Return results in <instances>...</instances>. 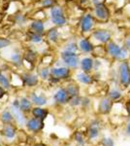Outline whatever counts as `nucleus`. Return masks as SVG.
<instances>
[{"mask_svg":"<svg viewBox=\"0 0 130 146\" xmlns=\"http://www.w3.org/2000/svg\"><path fill=\"white\" fill-rule=\"evenodd\" d=\"M92 15L95 18L96 22L101 23H109L111 18H112L111 9L109 8V6L107 5L106 2L93 6V8H92Z\"/></svg>","mask_w":130,"mask_h":146,"instance_id":"obj_1","label":"nucleus"},{"mask_svg":"<svg viewBox=\"0 0 130 146\" xmlns=\"http://www.w3.org/2000/svg\"><path fill=\"white\" fill-rule=\"evenodd\" d=\"M117 79L122 88L130 87V65L129 60L117 62Z\"/></svg>","mask_w":130,"mask_h":146,"instance_id":"obj_2","label":"nucleus"},{"mask_svg":"<svg viewBox=\"0 0 130 146\" xmlns=\"http://www.w3.org/2000/svg\"><path fill=\"white\" fill-rule=\"evenodd\" d=\"M91 41H95L97 45H106L113 40V32L108 28L98 27L95 28L90 34Z\"/></svg>","mask_w":130,"mask_h":146,"instance_id":"obj_3","label":"nucleus"},{"mask_svg":"<svg viewBox=\"0 0 130 146\" xmlns=\"http://www.w3.org/2000/svg\"><path fill=\"white\" fill-rule=\"evenodd\" d=\"M96 20L93 17L92 13H86L82 16L80 21V28L82 34H91L95 29Z\"/></svg>","mask_w":130,"mask_h":146,"instance_id":"obj_4","label":"nucleus"},{"mask_svg":"<svg viewBox=\"0 0 130 146\" xmlns=\"http://www.w3.org/2000/svg\"><path fill=\"white\" fill-rule=\"evenodd\" d=\"M61 60L64 62V64L69 68H78L80 66L81 58L78 53H71V52L62 51L61 52Z\"/></svg>","mask_w":130,"mask_h":146,"instance_id":"obj_5","label":"nucleus"},{"mask_svg":"<svg viewBox=\"0 0 130 146\" xmlns=\"http://www.w3.org/2000/svg\"><path fill=\"white\" fill-rule=\"evenodd\" d=\"M51 20L56 27H63L67 23V18L59 6H53L51 8Z\"/></svg>","mask_w":130,"mask_h":146,"instance_id":"obj_6","label":"nucleus"},{"mask_svg":"<svg viewBox=\"0 0 130 146\" xmlns=\"http://www.w3.org/2000/svg\"><path fill=\"white\" fill-rule=\"evenodd\" d=\"M105 47H106V53H107V58L114 60V62H117L120 52H121L122 44H120L117 40L113 39L109 43L106 44Z\"/></svg>","mask_w":130,"mask_h":146,"instance_id":"obj_7","label":"nucleus"},{"mask_svg":"<svg viewBox=\"0 0 130 146\" xmlns=\"http://www.w3.org/2000/svg\"><path fill=\"white\" fill-rule=\"evenodd\" d=\"M10 112L12 113L13 115L14 119L16 121L20 126H24L26 124V120H25V117L22 113V110L20 109V101L18 100H15L14 103L12 104V106L10 108Z\"/></svg>","mask_w":130,"mask_h":146,"instance_id":"obj_8","label":"nucleus"},{"mask_svg":"<svg viewBox=\"0 0 130 146\" xmlns=\"http://www.w3.org/2000/svg\"><path fill=\"white\" fill-rule=\"evenodd\" d=\"M71 75V70L67 66H57L51 69V76L56 80L67 79Z\"/></svg>","mask_w":130,"mask_h":146,"instance_id":"obj_9","label":"nucleus"},{"mask_svg":"<svg viewBox=\"0 0 130 146\" xmlns=\"http://www.w3.org/2000/svg\"><path fill=\"white\" fill-rule=\"evenodd\" d=\"M78 46H79V51H81L84 54H92L94 50V43L87 37H82L78 42Z\"/></svg>","mask_w":130,"mask_h":146,"instance_id":"obj_10","label":"nucleus"},{"mask_svg":"<svg viewBox=\"0 0 130 146\" xmlns=\"http://www.w3.org/2000/svg\"><path fill=\"white\" fill-rule=\"evenodd\" d=\"M113 106H114V101L111 100L109 96H105L99 102V112L102 113V114H108L112 111Z\"/></svg>","mask_w":130,"mask_h":146,"instance_id":"obj_11","label":"nucleus"},{"mask_svg":"<svg viewBox=\"0 0 130 146\" xmlns=\"http://www.w3.org/2000/svg\"><path fill=\"white\" fill-rule=\"evenodd\" d=\"M80 67H81L82 71L90 73L94 67V58L92 56H84L81 58Z\"/></svg>","mask_w":130,"mask_h":146,"instance_id":"obj_12","label":"nucleus"},{"mask_svg":"<svg viewBox=\"0 0 130 146\" xmlns=\"http://www.w3.org/2000/svg\"><path fill=\"white\" fill-rule=\"evenodd\" d=\"M54 100L59 104H65V103L69 102L70 100V96L68 94V92L66 91V89H59L55 92L54 94Z\"/></svg>","mask_w":130,"mask_h":146,"instance_id":"obj_13","label":"nucleus"},{"mask_svg":"<svg viewBox=\"0 0 130 146\" xmlns=\"http://www.w3.org/2000/svg\"><path fill=\"white\" fill-rule=\"evenodd\" d=\"M26 126H27V129H29V131L36 133V131H41L42 128H43V122H42V120H40V119L33 118V119L29 120V121L27 122Z\"/></svg>","mask_w":130,"mask_h":146,"instance_id":"obj_14","label":"nucleus"},{"mask_svg":"<svg viewBox=\"0 0 130 146\" xmlns=\"http://www.w3.org/2000/svg\"><path fill=\"white\" fill-rule=\"evenodd\" d=\"M76 78L80 83L84 85H90L93 82V78H92L90 73H87L84 71H81L78 73L76 75Z\"/></svg>","mask_w":130,"mask_h":146,"instance_id":"obj_15","label":"nucleus"},{"mask_svg":"<svg viewBox=\"0 0 130 146\" xmlns=\"http://www.w3.org/2000/svg\"><path fill=\"white\" fill-rule=\"evenodd\" d=\"M22 83L27 87H34L35 85L38 84V77L34 74L27 73L22 77Z\"/></svg>","mask_w":130,"mask_h":146,"instance_id":"obj_16","label":"nucleus"},{"mask_svg":"<svg viewBox=\"0 0 130 146\" xmlns=\"http://www.w3.org/2000/svg\"><path fill=\"white\" fill-rule=\"evenodd\" d=\"M30 28H31L32 32H34V33H38L42 35L45 32V25L40 21H34V22H32L31 25H30Z\"/></svg>","mask_w":130,"mask_h":146,"instance_id":"obj_17","label":"nucleus"},{"mask_svg":"<svg viewBox=\"0 0 130 146\" xmlns=\"http://www.w3.org/2000/svg\"><path fill=\"white\" fill-rule=\"evenodd\" d=\"M92 55H94L97 58H107V53H106L105 45H95L94 50L92 52Z\"/></svg>","mask_w":130,"mask_h":146,"instance_id":"obj_18","label":"nucleus"},{"mask_svg":"<svg viewBox=\"0 0 130 146\" xmlns=\"http://www.w3.org/2000/svg\"><path fill=\"white\" fill-rule=\"evenodd\" d=\"M108 96L111 98L113 101H117L122 98V93L119 89L117 88H112L108 93Z\"/></svg>","mask_w":130,"mask_h":146,"instance_id":"obj_19","label":"nucleus"},{"mask_svg":"<svg viewBox=\"0 0 130 146\" xmlns=\"http://www.w3.org/2000/svg\"><path fill=\"white\" fill-rule=\"evenodd\" d=\"M32 114L34 116V118L40 119V120H44L48 115V111L44 108H40V107H36L33 108L32 110Z\"/></svg>","mask_w":130,"mask_h":146,"instance_id":"obj_20","label":"nucleus"},{"mask_svg":"<svg viewBox=\"0 0 130 146\" xmlns=\"http://www.w3.org/2000/svg\"><path fill=\"white\" fill-rule=\"evenodd\" d=\"M31 100L33 103L37 105H44L47 103V98L44 96H37L36 94L33 93L31 95Z\"/></svg>","mask_w":130,"mask_h":146,"instance_id":"obj_21","label":"nucleus"},{"mask_svg":"<svg viewBox=\"0 0 130 146\" xmlns=\"http://www.w3.org/2000/svg\"><path fill=\"white\" fill-rule=\"evenodd\" d=\"M48 38L51 42L56 43L59 39V34H58V30L56 28H51L48 32Z\"/></svg>","mask_w":130,"mask_h":146,"instance_id":"obj_22","label":"nucleus"},{"mask_svg":"<svg viewBox=\"0 0 130 146\" xmlns=\"http://www.w3.org/2000/svg\"><path fill=\"white\" fill-rule=\"evenodd\" d=\"M2 133H3L4 136H6L7 138H13L16 135L15 129H14L11 125H7V126L4 127Z\"/></svg>","mask_w":130,"mask_h":146,"instance_id":"obj_23","label":"nucleus"},{"mask_svg":"<svg viewBox=\"0 0 130 146\" xmlns=\"http://www.w3.org/2000/svg\"><path fill=\"white\" fill-rule=\"evenodd\" d=\"M99 135V127L98 124H91L88 129V136L89 138H95Z\"/></svg>","mask_w":130,"mask_h":146,"instance_id":"obj_24","label":"nucleus"},{"mask_svg":"<svg viewBox=\"0 0 130 146\" xmlns=\"http://www.w3.org/2000/svg\"><path fill=\"white\" fill-rule=\"evenodd\" d=\"M31 101L29 100H27L26 98H22L20 100V107L22 111H28V110L31 109Z\"/></svg>","mask_w":130,"mask_h":146,"instance_id":"obj_25","label":"nucleus"},{"mask_svg":"<svg viewBox=\"0 0 130 146\" xmlns=\"http://www.w3.org/2000/svg\"><path fill=\"white\" fill-rule=\"evenodd\" d=\"M66 91L68 92L69 94L70 98H73V96H79V92H80V89L77 85L75 84H72V85H69V86L66 88Z\"/></svg>","mask_w":130,"mask_h":146,"instance_id":"obj_26","label":"nucleus"},{"mask_svg":"<svg viewBox=\"0 0 130 146\" xmlns=\"http://www.w3.org/2000/svg\"><path fill=\"white\" fill-rule=\"evenodd\" d=\"M66 52H71V53H78L79 51V46H78V43L76 42H68L67 44L64 47V50Z\"/></svg>","mask_w":130,"mask_h":146,"instance_id":"obj_27","label":"nucleus"},{"mask_svg":"<svg viewBox=\"0 0 130 146\" xmlns=\"http://www.w3.org/2000/svg\"><path fill=\"white\" fill-rule=\"evenodd\" d=\"M0 85H1L5 90L10 88V81H9L8 78L1 72H0Z\"/></svg>","mask_w":130,"mask_h":146,"instance_id":"obj_28","label":"nucleus"},{"mask_svg":"<svg viewBox=\"0 0 130 146\" xmlns=\"http://www.w3.org/2000/svg\"><path fill=\"white\" fill-rule=\"evenodd\" d=\"M29 39H30V41L33 42V43H40V42H42V40H43L41 34L34 33V32H31V33H30Z\"/></svg>","mask_w":130,"mask_h":146,"instance_id":"obj_29","label":"nucleus"},{"mask_svg":"<svg viewBox=\"0 0 130 146\" xmlns=\"http://www.w3.org/2000/svg\"><path fill=\"white\" fill-rule=\"evenodd\" d=\"M55 3V0H41L40 4L43 8H53Z\"/></svg>","mask_w":130,"mask_h":146,"instance_id":"obj_30","label":"nucleus"},{"mask_svg":"<svg viewBox=\"0 0 130 146\" xmlns=\"http://www.w3.org/2000/svg\"><path fill=\"white\" fill-rule=\"evenodd\" d=\"M13 115H12V113L11 112H9V111H5L2 114V121L4 122V123H6V124H9L10 122L13 120Z\"/></svg>","mask_w":130,"mask_h":146,"instance_id":"obj_31","label":"nucleus"},{"mask_svg":"<svg viewBox=\"0 0 130 146\" xmlns=\"http://www.w3.org/2000/svg\"><path fill=\"white\" fill-rule=\"evenodd\" d=\"M122 46H124L128 51H130V32L127 33L122 39Z\"/></svg>","mask_w":130,"mask_h":146,"instance_id":"obj_32","label":"nucleus"},{"mask_svg":"<svg viewBox=\"0 0 130 146\" xmlns=\"http://www.w3.org/2000/svg\"><path fill=\"white\" fill-rule=\"evenodd\" d=\"M11 60L15 63V64H20V63H22V56H20V55L18 53H15L12 55Z\"/></svg>","mask_w":130,"mask_h":146,"instance_id":"obj_33","label":"nucleus"},{"mask_svg":"<svg viewBox=\"0 0 130 146\" xmlns=\"http://www.w3.org/2000/svg\"><path fill=\"white\" fill-rule=\"evenodd\" d=\"M69 102L73 105V106H77V105H79V104H81V103H82V100H81V98H80L79 96H73V98H70Z\"/></svg>","mask_w":130,"mask_h":146,"instance_id":"obj_34","label":"nucleus"},{"mask_svg":"<svg viewBox=\"0 0 130 146\" xmlns=\"http://www.w3.org/2000/svg\"><path fill=\"white\" fill-rule=\"evenodd\" d=\"M10 44H11V41H10V40L0 37V49L6 48V47H8L9 45H10Z\"/></svg>","mask_w":130,"mask_h":146,"instance_id":"obj_35","label":"nucleus"},{"mask_svg":"<svg viewBox=\"0 0 130 146\" xmlns=\"http://www.w3.org/2000/svg\"><path fill=\"white\" fill-rule=\"evenodd\" d=\"M40 75L42 76V78L48 79L49 76L51 75V70L47 69V68H43V69L40 70Z\"/></svg>","mask_w":130,"mask_h":146,"instance_id":"obj_36","label":"nucleus"},{"mask_svg":"<svg viewBox=\"0 0 130 146\" xmlns=\"http://www.w3.org/2000/svg\"><path fill=\"white\" fill-rule=\"evenodd\" d=\"M35 55H36V54H35L34 52H32V51L28 52V53H27V56H26V58H27L28 62H30L32 63L33 60H35V56H36Z\"/></svg>","mask_w":130,"mask_h":146,"instance_id":"obj_37","label":"nucleus"},{"mask_svg":"<svg viewBox=\"0 0 130 146\" xmlns=\"http://www.w3.org/2000/svg\"><path fill=\"white\" fill-rule=\"evenodd\" d=\"M102 144L103 146H114V141L111 138H104L102 140Z\"/></svg>","mask_w":130,"mask_h":146,"instance_id":"obj_38","label":"nucleus"},{"mask_svg":"<svg viewBox=\"0 0 130 146\" xmlns=\"http://www.w3.org/2000/svg\"><path fill=\"white\" fill-rule=\"evenodd\" d=\"M76 139H77L78 142L84 143V138H82V135H80V133H77V135H76Z\"/></svg>","mask_w":130,"mask_h":146,"instance_id":"obj_39","label":"nucleus"},{"mask_svg":"<svg viewBox=\"0 0 130 146\" xmlns=\"http://www.w3.org/2000/svg\"><path fill=\"white\" fill-rule=\"evenodd\" d=\"M125 109H126L127 113H128V115L130 116V100L125 103Z\"/></svg>","mask_w":130,"mask_h":146,"instance_id":"obj_40","label":"nucleus"},{"mask_svg":"<svg viewBox=\"0 0 130 146\" xmlns=\"http://www.w3.org/2000/svg\"><path fill=\"white\" fill-rule=\"evenodd\" d=\"M4 90H5V89H4L2 86H0V98H1L2 96H4V94H5V91Z\"/></svg>","mask_w":130,"mask_h":146,"instance_id":"obj_41","label":"nucleus"},{"mask_svg":"<svg viewBox=\"0 0 130 146\" xmlns=\"http://www.w3.org/2000/svg\"><path fill=\"white\" fill-rule=\"evenodd\" d=\"M127 133L130 135V124H128V126H127Z\"/></svg>","mask_w":130,"mask_h":146,"instance_id":"obj_42","label":"nucleus"},{"mask_svg":"<svg viewBox=\"0 0 130 146\" xmlns=\"http://www.w3.org/2000/svg\"><path fill=\"white\" fill-rule=\"evenodd\" d=\"M35 146H45L44 144H37V145H35Z\"/></svg>","mask_w":130,"mask_h":146,"instance_id":"obj_43","label":"nucleus"},{"mask_svg":"<svg viewBox=\"0 0 130 146\" xmlns=\"http://www.w3.org/2000/svg\"><path fill=\"white\" fill-rule=\"evenodd\" d=\"M127 1V3H130V0H126Z\"/></svg>","mask_w":130,"mask_h":146,"instance_id":"obj_44","label":"nucleus"},{"mask_svg":"<svg viewBox=\"0 0 130 146\" xmlns=\"http://www.w3.org/2000/svg\"><path fill=\"white\" fill-rule=\"evenodd\" d=\"M129 65H130V60H129Z\"/></svg>","mask_w":130,"mask_h":146,"instance_id":"obj_45","label":"nucleus"},{"mask_svg":"<svg viewBox=\"0 0 130 146\" xmlns=\"http://www.w3.org/2000/svg\"><path fill=\"white\" fill-rule=\"evenodd\" d=\"M129 54H130V51H129Z\"/></svg>","mask_w":130,"mask_h":146,"instance_id":"obj_46","label":"nucleus"}]
</instances>
